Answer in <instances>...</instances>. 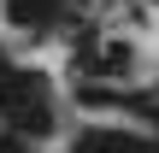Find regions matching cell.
<instances>
[{"label":"cell","mask_w":159,"mask_h":153,"mask_svg":"<svg viewBox=\"0 0 159 153\" xmlns=\"http://www.w3.org/2000/svg\"><path fill=\"white\" fill-rule=\"evenodd\" d=\"M77 100H83V106H118V94L100 88V83H77Z\"/></svg>","instance_id":"277c9868"},{"label":"cell","mask_w":159,"mask_h":153,"mask_svg":"<svg viewBox=\"0 0 159 153\" xmlns=\"http://www.w3.org/2000/svg\"><path fill=\"white\" fill-rule=\"evenodd\" d=\"M30 100H47V77L41 71H0V112H18Z\"/></svg>","instance_id":"6da1fadb"},{"label":"cell","mask_w":159,"mask_h":153,"mask_svg":"<svg viewBox=\"0 0 159 153\" xmlns=\"http://www.w3.org/2000/svg\"><path fill=\"white\" fill-rule=\"evenodd\" d=\"M0 153H24V136H18L12 124H0Z\"/></svg>","instance_id":"5b68a950"},{"label":"cell","mask_w":159,"mask_h":153,"mask_svg":"<svg viewBox=\"0 0 159 153\" xmlns=\"http://www.w3.org/2000/svg\"><path fill=\"white\" fill-rule=\"evenodd\" d=\"M6 118H12L18 136H53V112H47V100H30V106H18V112H6Z\"/></svg>","instance_id":"3957f363"},{"label":"cell","mask_w":159,"mask_h":153,"mask_svg":"<svg viewBox=\"0 0 159 153\" xmlns=\"http://www.w3.org/2000/svg\"><path fill=\"white\" fill-rule=\"evenodd\" d=\"M77 153H159V142L148 136H124V130H83Z\"/></svg>","instance_id":"7a4b0ae2"}]
</instances>
